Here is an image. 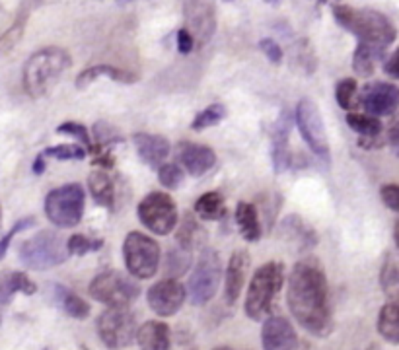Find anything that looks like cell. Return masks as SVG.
Segmentation results:
<instances>
[{
    "label": "cell",
    "mask_w": 399,
    "mask_h": 350,
    "mask_svg": "<svg viewBox=\"0 0 399 350\" xmlns=\"http://www.w3.org/2000/svg\"><path fill=\"white\" fill-rule=\"evenodd\" d=\"M288 309L308 333L326 337L331 331L329 290L324 271L314 261L296 263L288 276Z\"/></svg>",
    "instance_id": "1"
},
{
    "label": "cell",
    "mask_w": 399,
    "mask_h": 350,
    "mask_svg": "<svg viewBox=\"0 0 399 350\" xmlns=\"http://www.w3.org/2000/svg\"><path fill=\"white\" fill-rule=\"evenodd\" d=\"M333 18L341 28L355 33L358 43H366L382 51H386L398 37V30L393 28V23L384 14L370 8L355 10L347 4H337L333 6Z\"/></svg>",
    "instance_id": "2"
},
{
    "label": "cell",
    "mask_w": 399,
    "mask_h": 350,
    "mask_svg": "<svg viewBox=\"0 0 399 350\" xmlns=\"http://www.w3.org/2000/svg\"><path fill=\"white\" fill-rule=\"evenodd\" d=\"M68 66L71 57L61 47H45L33 53L24 66V88L28 96L35 99L47 96Z\"/></svg>",
    "instance_id": "3"
},
{
    "label": "cell",
    "mask_w": 399,
    "mask_h": 350,
    "mask_svg": "<svg viewBox=\"0 0 399 350\" xmlns=\"http://www.w3.org/2000/svg\"><path fill=\"white\" fill-rule=\"evenodd\" d=\"M284 282V265L283 263H265L261 265L255 275H253L250 288H248V296H245V313L253 321H261L271 313L275 304V298L281 292Z\"/></svg>",
    "instance_id": "4"
},
{
    "label": "cell",
    "mask_w": 399,
    "mask_h": 350,
    "mask_svg": "<svg viewBox=\"0 0 399 350\" xmlns=\"http://www.w3.org/2000/svg\"><path fill=\"white\" fill-rule=\"evenodd\" d=\"M68 247L61 235L51 230H43L20 245V261L33 271H47L68 259Z\"/></svg>",
    "instance_id": "5"
},
{
    "label": "cell",
    "mask_w": 399,
    "mask_h": 350,
    "mask_svg": "<svg viewBox=\"0 0 399 350\" xmlns=\"http://www.w3.org/2000/svg\"><path fill=\"white\" fill-rule=\"evenodd\" d=\"M86 193L82 185L68 183L45 197V214L57 228H74L84 216Z\"/></svg>",
    "instance_id": "6"
},
{
    "label": "cell",
    "mask_w": 399,
    "mask_h": 350,
    "mask_svg": "<svg viewBox=\"0 0 399 350\" xmlns=\"http://www.w3.org/2000/svg\"><path fill=\"white\" fill-rule=\"evenodd\" d=\"M295 121L304 142L308 144V148L312 150L322 162L329 164L331 162V148H329L326 125H324V119L319 113V107L308 97L300 99L295 109Z\"/></svg>",
    "instance_id": "7"
},
{
    "label": "cell",
    "mask_w": 399,
    "mask_h": 350,
    "mask_svg": "<svg viewBox=\"0 0 399 350\" xmlns=\"http://www.w3.org/2000/svg\"><path fill=\"white\" fill-rule=\"evenodd\" d=\"M123 257L135 278H152L160 266V245L147 233L131 232L123 242Z\"/></svg>",
    "instance_id": "8"
},
{
    "label": "cell",
    "mask_w": 399,
    "mask_h": 350,
    "mask_svg": "<svg viewBox=\"0 0 399 350\" xmlns=\"http://www.w3.org/2000/svg\"><path fill=\"white\" fill-rule=\"evenodd\" d=\"M137 321L129 306L107 308L98 318V335L107 349H127L133 339H137Z\"/></svg>",
    "instance_id": "9"
},
{
    "label": "cell",
    "mask_w": 399,
    "mask_h": 350,
    "mask_svg": "<svg viewBox=\"0 0 399 350\" xmlns=\"http://www.w3.org/2000/svg\"><path fill=\"white\" fill-rule=\"evenodd\" d=\"M137 214L142 226L158 235H168L178 226V206L168 193H148L138 204Z\"/></svg>",
    "instance_id": "10"
},
{
    "label": "cell",
    "mask_w": 399,
    "mask_h": 350,
    "mask_svg": "<svg viewBox=\"0 0 399 350\" xmlns=\"http://www.w3.org/2000/svg\"><path fill=\"white\" fill-rule=\"evenodd\" d=\"M140 294V286L135 280L117 271H105L98 275L90 284V296L109 308L129 306Z\"/></svg>",
    "instance_id": "11"
},
{
    "label": "cell",
    "mask_w": 399,
    "mask_h": 350,
    "mask_svg": "<svg viewBox=\"0 0 399 350\" xmlns=\"http://www.w3.org/2000/svg\"><path fill=\"white\" fill-rule=\"evenodd\" d=\"M221 257L212 249H203L197 266L189 278V296L195 306H205L216 294L221 282Z\"/></svg>",
    "instance_id": "12"
},
{
    "label": "cell",
    "mask_w": 399,
    "mask_h": 350,
    "mask_svg": "<svg viewBox=\"0 0 399 350\" xmlns=\"http://www.w3.org/2000/svg\"><path fill=\"white\" fill-rule=\"evenodd\" d=\"M183 14L187 30L201 45L210 41L216 32V10L214 0H183Z\"/></svg>",
    "instance_id": "13"
},
{
    "label": "cell",
    "mask_w": 399,
    "mask_h": 350,
    "mask_svg": "<svg viewBox=\"0 0 399 350\" xmlns=\"http://www.w3.org/2000/svg\"><path fill=\"white\" fill-rule=\"evenodd\" d=\"M147 300L150 309L156 315L169 318V315H176L179 308L183 306V302H185V288L176 278H164V280L156 282L154 286H150Z\"/></svg>",
    "instance_id": "14"
},
{
    "label": "cell",
    "mask_w": 399,
    "mask_h": 350,
    "mask_svg": "<svg viewBox=\"0 0 399 350\" xmlns=\"http://www.w3.org/2000/svg\"><path fill=\"white\" fill-rule=\"evenodd\" d=\"M360 104L368 115L388 117L396 115L399 109V88L389 82H374L362 90Z\"/></svg>",
    "instance_id": "15"
},
{
    "label": "cell",
    "mask_w": 399,
    "mask_h": 350,
    "mask_svg": "<svg viewBox=\"0 0 399 350\" xmlns=\"http://www.w3.org/2000/svg\"><path fill=\"white\" fill-rule=\"evenodd\" d=\"M261 344L263 350H298V337L288 319L273 315L263 323Z\"/></svg>",
    "instance_id": "16"
},
{
    "label": "cell",
    "mask_w": 399,
    "mask_h": 350,
    "mask_svg": "<svg viewBox=\"0 0 399 350\" xmlns=\"http://www.w3.org/2000/svg\"><path fill=\"white\" fill-rule=\"evenodd\" d=\"M176 154H178L179 164L193 177L205 175L216 164L214 150L209 148V146H203V144H197V142H179Z\"/></svg>",
    "instance_id": "17"
},
{
    "label": "cell",
    "mask_w": 399,
    "mask_h": 350,
    "mask_svg": "<svg viewBox=\"0 0 399 350\" xmlns=\"http://www.w3.org/2000/svg\"><path fill=\"white\" fill-rule=\"evenodd\" d=\"M135 150L138 158L142 159L150 168H160L164 159L169 156V140L160 135H148V133H135L133 135Z\"/></svg>",
    "instance_id": "18"
},
{
    "label": "cell",
    "mask_w": 399,
    "mask_h": 350,
    "mask_svg": "<svg viewBox=\"0 0 399 350\" xmlns=\"http://www.w3.org/2000/svg\"><path fill=\"white\" fill-rule=\"evenodd\" d=\"M250 266V255L245 251H236L232 255L228 266H226V284H224V296L226 302L234 306L236 300L240 298L245 282V273Z\"/></svg>",
    "instance_id": "19"
},
{
    "label": "cell",
    "mask_w": 399,
    "mask_h": 350,
    "mask_svg": "<svg viewBox=\"0 0 399 350\" xmlns=\"http://www.w3.org/2000/svg\"><path fill=\"white\" fill-rule=\"evenodd\" d=\"M347 125L357 135H360V146L366 148L368 142H374V146H384V137H382V123H380L378 117L366 115V113H349L347 115Z\"/></svg>",
    "instance_id": "20"
},
{
    "label": "cell",
    "mask_w": 399,
    "mask_h": 350,
    "mask_svg": "<svg viewBox=\"0 0 399 350\" xmlns=\"http://www.w3.org/2000/svg\"><path fill=\"white\" fill-rule=\"evenodd\" d=\"M288 135H290V119L284 113L273 130V168L275 173H283L293 164V154L288 150Z\"/></svg>",
    "instance_id": "21"
},
{
    "label": "cell",
    "mask_w": 399,
    "mask_h": 350,
    "mask_svg": "<svg viewBox=\"0 0 399 350\" xmlns=\"http://www.w3.org/2000/svg\"><path fill=\"white\" fill-rule=\"evenodd\" d=\"M140 350H169V327L162 321H147L137 331Z\"/></svg>",
    "instance_id": "22"
},
{
    "label": "cell",
    "mask_w": 399,
    "mask_h": 350,
    "mask_svg": "<svg viewBox=\"0 0 399 350\" xmlns=\"http://www.w3.org/2000/svg\"><path fill=\"white\" fill-rule=\"evenodd\" d=\"M100 76H109L111 80H115L119 84H135L137 82V75L129 72V70H123V68H117V66H111V64H95V66H90L82 70L78 78H76V88H86L88 84L95 82Z\"/></svg>",
    "instance_id": "23"
},
{
    "label": "cell",
    "mask_w": 399,
    "mask_h": 350,
    "mask_svg": "<svg viewBox=\"0 0 399 350\" xmlns=\"http://www.w3.org/2000/svg\"><path fill=\"white\" fill-rule=\"evenodd\" d=\"M236 224L245 242H257L261 237V222L257 208L252 202H238L236 206Z\"/></svg>",
    "instance_id": "24"
},
{
    "label": "cell",
    "mask_w": 399,
    "mask_h": 350,
    "mask_svg": "<svg viewBox=\"0 0 399 350\" xmlns=\"http://www.w3.org/2000/svg\"><path fill=\"white\" fill-rule=\"evenodd\" d=\"M88 189L90 195L100 206L111 208L115 204V185L113 179L107 175V171H92L88 175Z\"/></svg>",
    "instance_id": "25"
},
{
    "label": "cell",
    "mask_w": 399,
    "mask_h": 350,
    "mask_svg": "<svg viewBox=\"0 0 399 350\" xmlns=\"http://www.w3.org/2000/svg\"><path fill=\"white\" fill-rule=\"evenodd\" d=\"M16 292L32 296L37 292V286L30 280L26 273H4L0 275V304H8Z\"/></svg>",
    "instance_id": "26"
},
{
    "label": "cell",
    "mask_w": 399,
    "mask_h": 350,
    "mask_svg": "<svg viewBox=\"0 0 399 350\" xmlns=\"http://www.w3.org/2000/svg\"><path fill=\"white\" fill-rule=\"evenodd\" d=\"M380 284L389 300H399V251L393 249L386 255V261L380 271Z\"/></svg>",
    "instance_id": "27"
},
{
    "label": "cell",
    "mask_w": 399,
    "mask_h": 350,
    "mask_svg": "<svg viewBox=\"0 0 399 350\" xmlns=\"http://www.w3.org/2000/svg\"><path fill=\"white\" fill-rule=\"evenodd\" d=\"M384 53H386V51L376 49V47H372V45L358 43L357 49H355V55H353V70H355L358 76H362V78L372 76L374 75V68H376V63L384 57Z\"/></svg>",
    "instance_id": "28"
},
{
    "label": "cell",
    "mask_w": 399,
    "mask_h": 350,
    "mask_svg": "<svg viewBox=\"0 0 399 350\" xmlns=\"http://www.w3.org/2000/svg\"><path fill=\"white\" fill-rule=\"evenodd\" d=\"M378 333L391 344H399V302H389L380 309Z\"/></svg>",
    "instance_id": "29"
},
{
    "label": "cell",
    "mask_w": 399,
    "mask_h": 350,
    "mask_svg": "<svg viewBox=\"0 0 399 350\" xmlns=\"http://www.w3.org/2000/svg\"><path fill=\"white\" fill-rule=\"evenodd\" d=\"M55 298H57V302H59V306L63 308L64 313H68L71 318L86 319L90 315V306H88V302L82 300L80 296H76L73 290L57 284V286H55Z\"/></svg>",
    "instance_id": "30"
},
{
    "label": "cell",
    "mask_w": 399,
    "mask_h": 350,
    "mask_svg": "<svg viewBox=\"0 0 399 350\" xmlns=\"http://www.w3.org/2000/svg\"><path fill=\"white\" fill-rule=\"evenodd\" d=\"M224 213H226V204L221 193H205L195 201V214L203 220H219L224 216Z\"/></svg>",
    "instance_id": "31"
},
{
    "label": "cell",
    "mask_w": 399,
    "mask_h": 350,
    "mask_svg": "<svg viewBox=\"0 0 399 350\" xmlns=\"http://www.w3.org/2000/svg\"><path fill=\"white\" fill-rule=\"evenodd\" d=\"M335 97L339 107L347 109V111H355V107L358 106L357 99V80L355 78H343L337 82Z\"/></svg>",
    "instance_id": "32"
},
{
    "label": "cell",
    "mask_w": 399,
    "mask_h": 350,
    "mask_svg": "<svg viewBox=\"0 0 399 350\" xmlns=\"http://www.w3.org/2000/svg\"><path fill=\"white\" fill-rule=\"evenodd\" d=\"M224 117H226V107L222 106V104H212V106L203 109L201 113L195 115L193 123H191V128L193 130H205V128L219 125Z\"/></svg>",
    "instance_id": "33"
},
{
    "label": "cell",
    "mask_w": 399,
    "mask_h": 350,
    "mask_svg": "<svg viewBox=\"0 0 399 350\" xmlns=\"http://www.w3.org/2000/svg\"><path fill=\"white\" fill-rule=\"evenodd\" d=\"M201 228L197 220L193 218V214H185L183 216V222L178 230V245L183 249H193V245L197 244V237H199Z\"/></svg>",
    "instance_id": "34"
},
{
    "label": "cell",
    "mask_w": 399,
    "mask_h": 350,
    "mask_svg": "<svg viewBox=\"0 0 399 350\" xmlns=\"http://www.w3.org/2000/svg\"><path fill=\"white\" fill-rule=\"evenodd\" d=\"M191 265V251L189 249H183V247H176L168 253L166 259V269H168L169 278L171 276H178L181 273H185Z\"/></svg>",
    "instance_id": "35"
},
{
    "label": "cell",
    "mask_w": 399,
    "mask_h": 350,
    "mask_svg": "<svg viewBox=\"0 0 399 350\" xmlns=\"http://www.w3.org/2000/svg\"><path fill=\"white\" fill-rule=\"evenodd\" d=\"M57 133H59V135H68V137H74L78 142H82V146H84L90 154H94L95 152V144L92 142L90 133H88V128H86L82 123H74V121L63 123V125H59V127H57Z\"/></svg>",
    "instance_id": "36"
},
{
    "label": "cell",
    "mask_w": 399,
    "mask_h": 350,
    "mask_svg": "<svg viewBox=\"0 0 399 350\" xmlns=\"http://www.w3.org/2000/svg\"><path fill=\"white\" fill-rule=\"evenodd\" d=\"M92 133L95 135V146L98 148H104L107 150L109 146H113L117 142H123V135L117 130L115 127H111V125H107V123H95L94 128H92Z\"/></svg>",
    "instance_id": "37"
},
{
    "label": "cell",
    "mask_w": 399,
    "mask_h": 350,
    "mask_svg": "<svg viewBox=\"0 0 399 350\" xmlns=\"http://www.w3.org/2000/svg\"><path fill=\"white\" fill-rule=\"evenodd\" d=\"M185 177V171L179 168L178 164H162L158 170V181L162 187H166L169 191L178 189L181 181Z\"/></svg>",
    "instance_id": "38"
},
{
    "label": "cell",
    "mask_w": 399,
    "mask_h": 350,
    "mask_svg": "<svg viewBox=\"0 0 399 350\" xmlns=\"http://www.w3.org/2000/svg\"><path fill=\"white\" fill-rule=\"evenodd\" d=\"M86 152L88 150L80 144H59V146L47 148L43 154H45V158L49 156V158L61 159V162H68V159H84Z\"/></svg>",
    "instance_id": "39"
},
{
    "label": "cell",
    "mask_w": 399,
    "mask_h": 350,
    "mask_svg": "<svg viewBox=\"0 0 399 350\" xmlns=\"http://www.w3.org/2000/svg\"><path fill=\"white\" fill-rule=\"evenodd\" d=\"M26 18H28V12H21L20 16H18V20L12 23L10 30L0 37V53H6V51H10L12 47L18 45V41L21 39V35H24Z\"/></svg>",
    "instance_id": "40"
},
{
    "label": "cell",
    "mask_w": 399,
    "mask_h": 350,
    "mask_svg": "<svg viewBox=\"0 0 399 350\" xmlns=\"http://www.w3.org/2000/svg\"><path fill=\"white\" fill-rule=\"evenodd\" d=\"M102 245H104L102 240H90V237H86L84 233H74V235L68 237V242H66L68 251L73 255H80V257L86 253H90V251L102 249Z\"/></svg>",
    "instance_id": "41"
},
{
    "label": "cell",
    "mask_w": 399,
    "mask_h": 350,
    "mask_svg": "<svg viewBox=\"0 0 399 350\" xmlns=\"http://www.w3.org/2000/svg\"><path fill=\"white\" fill-rule=\"evenodd\" d=\"M33 224H35V220L33 218H21V220H18V222L12 226V230L2 240H0V259L4 257V253L8 251V245H10L12 237L16 235L18 232H24V230H28V228H32Z\"/></svg>",
    "instance_id": "42"
},
{
    "label": "cell",
    "mask_w": 399,
    "mask_h": 350,
    "mask_svg": "<svg viewBox=\"0 0 399 350\" xmlns=\"http://www.w3.org/2000/svg\"><path fill=\"white\" fill-rule=\"evenodd\" d=\"M380 197H382V201H384V204L388 206L389 211L399 213V185H396V183L384 185L380 189Z\"/></svg>",
    "instance_id": "43"
},
{
    "label": "cell",
    "mask_w": 399,
    "mask_h": 350,
    "mask_svg": "<svg viewBox=\"0 0 399 350\" xmlns=\"http://www.w3.org/2000/svg\"><path fill=\"white\" fill-rule=\"evenodd\" d=\"M259 49L263 51V55L271 61L273 64H281L283 63V49H281V45L273 39H261L259 41Z\"/></svg>",
    "instance_id": "44"
},
{
    "label": "cell",
    "mask_w": 399,
    "mask_h": 350,
    "mask_svg": "<svg viewBox=\"0 0 399 350\" xmlns=\"http://www.w3.org/2000/svg\"><path fill=\"white\" fill-rule=\"evenodd\" d=\"M384 142L391 144L393 148H399V113L391 117L388 128H386V135H384Z\"/></svg>",
    "instance_id": "45"
},
{
    "label": "cell",
    "mask_w": 399,
    "mask_h": 350,
    "mask_svg": "<svg viewBox=\"0 0 399 350\" xmlns=\"http://www.w3.org/2000/svg\"><path fill=\"white\" fill-rule=\"evenodd\" d=\"M193 45H195V37L191 35L187 28L179 30L178 32V51L181 55H189L193 51Z\"/></svg>",
    "instance_id": "46"
},
{
    "label": "cell",
    "mask_w": 399,
    "mask_h": 350,
    "mask_svg": "<svg viewBox=\"0 0 399 350\" xmlns=\"http://www.w3.org/2000/svg\"><path fill=\"white\" fill-rule=\"evenodd\" d=\"M384 72L391 78L399 80V47L393 51V55L389 57L388 61L384 63Z\"/></svg>",
    "instance_id": "47"
},
{
    "label": "cell",
    "mask_w": 399,
    "mask_h": 350,
    "mask_svg": "<svg viewBox=\"0 0 399 350\" xmlns=\"http://www.w3.org/2000/svg\"><path fill=\"white\" fill-rule=\"evenodd\" d=\"M45 168H47V164H45V154H39L37 158H35V162H33V173L35 175H41L43 171H45Z\"/></svg>",
    "instance_id": "48"
},
{
    "label": "cell",
    "mask_w": 399,
    "mask_h": 350,
    "mask_svg": "<svg viewBox=\"0 0 399 350\" xmlns=\"http://www.w3.org/2000/svg\"><path fill=\"white\" fill-rule=\"evenodd\" d=\"M393 235H396V249L399 251V220L398 224H396V232H393Z\"/></svg>",
    "instance_id": "49"
},
{
    "label": "cell",
    "mask_w": 399,
    "mask_h": 350,
    "mask_svg": "<svg viewBox=\"0 0 399 350\" xmlns=\"http://www.w3.org/2000/svg\"><path fill=\"white\" fill-rule=\"evenodd\" d=\"M265 2H269V4H281V2H283V0H265Z\"/></svg>",
    "instance_id": "50"
},
{
    "label": "cell",
    "mask_w": 399,
    "mask_h": 350,
    "mask_svg": "<svg viewBox=\"0 0 399 350\" xmlns=\"http://www.w3.org/2000/svg\"><path fill=\"white\" fill-rule=\"evenodd\" d=\"M0 226H2V206H0Z\"/></svg>",
    "instance_id": "51"
},
{
    "label": "cell",
    "mask_w": 399,
    "mask_h": 350,
    "mask_svg": "<svg viewBox=\"0 0 399 350\" xmlns=\"http://www.w3.org/2000/svg\"><path fill=\"white\" fill-rule=\"evenodd\" d=\"M214 350H232V349H228V347H221V349H214Z\"/></svg>",
    "instance_id": "52"
},
{
    "label": "cell",
    "mask_w": 399,
    "mask_h": 350,
    "mask_svg": "<svg viewBox=\"0 0 399 350\" xmlns=\"http://www.w3.org/2000/svg\"><path fill=\"white\" fill-rule=\"evenodd\" d=\"M396 154H398V158H399V148H396Z\"/></svg>",
    "instance_id": "53"
},
{
    "label": "cell",
    "mask_w": 399,
    "mask_h": 350,
    "mask_svg": "<svg viewBox=\"0 0 399 350\" xmlns=\"http://www.w3.org/2000/svg\"><path fill=\"white\" fill-rule=\"evenodd\" d=\"M224 2H232V0H224Z\"/></svg>",
    "instance_id": "54"
}]
</instances>
